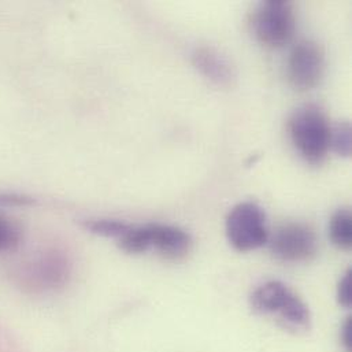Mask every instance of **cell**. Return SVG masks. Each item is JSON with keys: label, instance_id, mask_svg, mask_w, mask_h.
I'll list each match as a JSON object with an SVG mask.
<instances>
[{"label": "cell", "instance_id": "obj_1", "mask_svg": "<svg viewBox=\"0 0 352 352\" xmlns=\"http://www.w3.org/2000/svg\"><path fill=\"white\" fill-rule=\"evenodd\" d=\"M251 309L265 317H276L278 324L292 332H306L311 325L306 303L281 281H269L258 287L250 299Z\"/></svg>", "mask_w": 352, "mask_h": 352}, {"label": "cell", "instance_id": "obj_2", "mask_svg": "<svg viewBox=\"0 0 352 352\" xmlns=\"http://www.w3.org/2000/svg\"><path fill=\"white\" fill-rule=\"evenodd\" d=\"M291 140L300 157L320 165L331 150V124L327 114L314 104L298 109L288 121Z\"/></svg>", "mask_w": 352, "mask_h": 352}, {"label": "cell", "instance_id": "obj_3", "mask_svg": "<svg viewBox=\"0 0 352 352\" xmlns=\"http://www.w3.org/2000/svg\"><path fill=\"white\" fill-rule=\"evenodd\" d=\"M252 32L256 40L269 48L287 45L295 33L296 16L291 1L266 0L252 14Z\"/></svg>", "mask_w": 352, "mask_h": 352}, {"label": "cell", "instance_id": "obj_4", "mask_svg": "<svg viewBox=\"0 0 352 352\" xmlns=\"http://www.w3.org/2000/svg\"><path fill=\"white\" fill-rule=\"evenodd\" d=\"M226 236L232 247L240 252L265 245L269 240V230L262 207L252 201L234 206L226 218Z\"/></svg>", "mask_w": 352, "mask_h": 352}, {"label": "cell", "instance_id": "obj_5", "mask_svg": "<svg viewBox=\"0 0 352 352\" xmlns=\"http://www.w3.org/2000/svg\"><path fill=\"white\" fill-rule=\"evenodd\" d=\"M267 243L272 254L287 263L309 262L318 251L314 229L303 222H287L278 226Z\"/></svg>", "mask_w": 352, "mask_h": 352}, {"label": "cell", "instance_id": "obj_6", "mask_svg": "<svg viewBox=\"0 0 352 352\" xmlns=\"http://www.w3.org/2000/svg\"><path fill=\"white\" fill-rule=\"evenodd\" d=\"M324 72L325 52L318 43L303 40L294 47L288 59V78L295 89L316 88L322 80Z\"/></svg>", "mask_w": 352, "mask_h": 352}, {"label": "cell", "instance_id": "obj_7", "mask_svg": "<svg viewBox=\"0 0 352 352\" xmlns=\"http://www.w3.org/2000/svg\"><path fill=\"white\" fill-rule=\"evenodd\" d=\"M150 248H155L168 259L184 258L192 247L190 236L173 225L147 223Z\"/></svg>", "mask_w": 352, "mask_h": 352}, {"label": "cell", "instance_id": "obj_8", "mask_svg": "<svg viewBox=\"0 0 352 352\" xmlns=\"http://www.w3.org/2000/svg\"><path fill=\"white\" fill-rule=\"evenodd\" d=\"M193 66L211 82L218 87H232L236 72L226 56L211 47H200L192 55Z\"/></svg>", "mask_w": 352, "mask_h": 352}, {"label": "cell", "instance_id": "obj_9", "mask_svg": "<svg viewBox=\"0 0 352 352\" xmlns=\"http://www.w3.org/2000/svg\"><path fill=\"white\" fill-rule=\"evenodd\" d=\"M329 236L333 245L342 251H350L352 247V215L347 208L338 210L329 223Z\"/></svg>", "mask_w": 352, "mask_h": 352}, {"label": "cell", "instance_id": "obj_10", "mask_svg": "<svg viewBox=\"0 0 352 352\" xmlns=\"http://www.w3.org/2000/svg\"><path fill=\"white\" fill-rule=\"evenodd\" d=\"M131 223L118 219H88L84 222V228L94 234L103 237H122L129 229Z\"/></svg>", "mask_w": 352, "mask_h": 352}, {"label": "cell", "instance_id": "obj_11", "mask_svg": "<svg viewBox=\"0 0 352 352\" xmlns=\"http://www.w3.org/2000/svg\"><path fill=\"white\" fill-rule=\"evenodd\" d=\"M331 148L343 158L351 157V125L350 122H339L331 132Z\"/></svg>", "mask_w": 352, "mask_h": 352}, {"label": "cell", "instance_id": "obj_12", "mask_svg": "<svg viewBox=\"0 0 352 352\" xmlns=\"http://www.w3.org/2000/svg\"><path fill=\"white\" fill-rule=\"evenodd\" d=\"M21 239L19 228L10 219L0 215V252L14 248Z\"/></svg>", "mask_w": 352, "mask_h": 352}, {"label": "cell", "instance_id": "obj_13", "mask_svg": "<svg viewBox=\"0 0 352 352\" xmlns=\"http://www.w3.org/2000/svg\"><path fill=\"white\" fill-rule=\"evenodd\" d=\"M338 302L342 307L350 309L352 305V272L351 269L343 276L338 287Z\"/></svg>", "mask_w": 352, "mask_h": 352}, {"label": "cell", "instance_id": "obj_14", "mask_svg": "<svg viewBox=\"0 0 352 352\" xmlns=\"http://www.w3.org/2000/svg\"><path fill=\"white\" fill-rule=\"evenodd\" d=\"M33 200L21 196V195H14V193H1L0 195V206H26L32 204Z\"/></svg>", "mask_w": 352, "mask_h": 352}, {"label": "cell", "instance_id": "obj_15", "mask_svg": "<svg viewBox=\"0 0 352 352\" xmlns=\"http://www.w3.org/2000/svg\"><path fill=\"white\" fill-rule=\"evenodd\" d=\"M342 343L346 351L352 352V318H347L342 331Z\"/></svg>", "mask_w": 352, "mask_h": 352}]
</instances>
